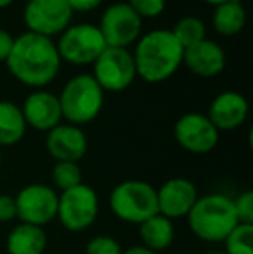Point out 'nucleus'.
<instances>
[{"mask_svg":"<svg viewBox=\"0 0 253 254\" xmlns=\"http://www.w3.org/2000/svg\"><path fill=\"white\" fill-rule=\"evenodd\" d=\"M56 47L61 61L71 64H92L108 45L97 24L80 23L70 24L59 35Z\"/></svg>","mask_w":253,"mask_h":254,"instance_id":"423d86ee","label":"nucleus"},{"mask_svg":"<svg viewBox=\"0 0 253 254\" xmlns=\"http://www.w3.org/2000/svg\"><path fill=\"white\" fill-rule=\"evenodd\" d=\"M108 47L127 49L135 44L142 33V19L127 2H116L102 12L97 24Z\"/></svg>","mask_w":253,"mask_h":254,"instance_id":"9b49d317","label":"nucleus"},{"mask_svg":"<svg viewBox=\"0 0 253 254\" xmlns=\"http://www.w3.org/2000/svg\"><path fill=\"white\" fill-rule=\"evenodd\" d=\"M173 33V37L177 38L182 49H187L191 45L201 42L203 38H206V26L199 17L196 16H184L175 23V26L170 30Z\"/></svg>","mask_w":253,"mask_h":254,"instance_id":"4be33fe9","label":"nucleus"},{"mask_svg":"<svg viewBox=\"0 0 253 254\" xmlns=\"http://www.w3.org/2000/svg\"><path fill=\"white\" fill-rule=\"evenodd\" d=\"M182 63L191 73L203 78L217 76L226 67V52L217 42L203 38L201 42L184 49Z\"/></svg>","mask_w":253,"mask_h":254,"instance_id":"f3484780","label":"nucleus"},{"mask_svg":"<svg viewBox=\"0 0 253 254\" xmlns=\"http://www.w3.org/2000/svg\"><path fill=\"white\" fill-rule=\"evenodd\" d=\"M205 254H226V253H220V251H212V253H205Z\"/></svg>","mask_w":253,"mask_h":254,"instance_id":"72a5a7b5","label":"nucleus"},{"mask_svg":"<svg viewBox=\"0 0 253 254\" xmlns=\"http://www.w3.org/2000/svg\"><path fill=\"white\" fill-rule=\"evenodd\" d=\"M14 44V37L7 30L0 28V63H5Z\"/></svg>","mask_w":253,"mask_h":254,"instance_id":"c85d7f7f","label":"nucleus"},{"mask_svg":"<svg viewBox=\"0 0 253 254\" xmlns=\"http://www.w3.org/2000/svg\"><path fill=\"white\" fill-rule=\"evenodd\" d=\"M137 76L148 83H162L182 66L184 49L170 30H153L141 35L132 52Z\"/></svg>","mask_w":253,"mask_h":254,"instance_id":"f03ea898","label":"nucleus"},{"mask_svg":"<svg viewBox=\"0 0 253 254\" xmlns=\"http://www.w3.org/2000/svg\"><path fill=\"white\" fill-rule=\"evenodd\" d=\"M0 166H2V152H0Z\"/></svg>","mask_w":253,"mask_h":254,"instance_id":"f704fd0d","label":"nucleus"},{"mask_svg":"<svg viewBox=\"0 0 253 254\" xmlns=\"http://www.w3.org/2000/svg\"><path fill=\"white\" fill-rule=\"evenodd\" d=\"M203 2H206V3H210V5H219V3H224V2H227V0H203Z\"/></svg>","mask_w":253,"mask_h":254,"instance_id":"2f4dec72","label":"nucleus"},{"mask_svg":"<svg viewBox=\"0 0 253 254\" xmlns=\"http://www.w3.org/2000/svg\"><path fill=\"white\" fill-rule=\"evenodd\" d=\"M234 202V211H236L238 223L245 225H253V192L245 190L238 195L236 199H233Z\"/></svg>","mask_w":253,"mask_h":254,"instance_id":"bb28decb","label":"nucleus"},{"mask_svg":"<svg viewBox=\"0 0 253 254\" xmlns=\"http://www.w3.org/2000/svg\"><path fill=\"white\" fill-rule=\"evenodd\" d=\"M45 147L49 154L59 161L68 163H78L87 152V135L80 127L70 123H59L56 128L47 131Z\"/></svg>","mask_w":253,"mask_h":254,"instance_id":"2eb2a0df","label":"nucleus"},{"mask_svg":"<svg viewBox=\"0 0 253 254\" xmlns=\"http://www.w3.org/2000/svg\"><path fill=\"white\" fill-rule=\"evenodd\" d=\"M12 2L14 0H0V9H5V7H9Z\"/></svg>","mask_w":253,"mask_h":254,"instance_id":"473e14b6","label":"nucleus"},{"mask_svg":"<svg viewBox=\"0 0 253 254\" xmlns=\"http://www.w3.org/2000/svg\"><path fill=\"white\" fill-rule=\"evenodd\" d=\"M122 254H156V253L148 248H144V246H134V248L127 249V251H123Z\"/></svg>","mask_w":253,"mask_h":254,"instance_id":"7c9ffc66","label":"nucleus"},{"mask_svg":"<svg viewBox=\"0 0 253 254\" xmlns=\"http://www.w3.org/2000/svg\"><path fill=\"white\" fill-rule=\"evenodd\" d=\"M139 235H141L144 248L158 253L170 248L175 237V228H173L172 220L158 213L139 225Z\"/></svg>","mask_w":253,"mask_h":254,"instance_id":"6ab92c4d","label":"nucleus"},{"mask_svg":"<svg viewBox=\"0 0 253 254\" xmlns=\"http://www.w3.org/2000/svg\"><path fill=\"white\" fill-rule=\"evenodd\" d=\"M177 144L187 152L206 154L219 144V130L213 127L206 114L187 113L177 120L173 127Z\"/></svg>","mask_w":253,"mask_h":254,"instance_id":"f8f14e48","label":"nucleus"},{"mask_svg":"<svg viewBox=\"0 0 253 254\" xmlns=\"http://www.w3.org/2000/svg\"><path fill=\"white\" fill-rule=\"evenodd\" d=\"M23 19L28 31L52 38L70 26L73 10L66 0H28Z\"/></svg>","mask_w":253,"mask_h":254,"instance_id":"1a4fd4ad","label":"nucleus"},{"mask_svg":"<svg viewBox=\"0 0 253 254\" xmlns=\"http://www.w3.org/2000/svg\"><path fill=\"white\" fill-rule=\"evenodd\" d=\"M186 218L192 234L205 242H224L238 225L233 199L224 194L198 197Z\"/></svg>","mask_w":253,"mask_h":254,"instance_id":"7ed1b4c3","label":"nucleus"},{"mask_svg":"<svg viewBox=\"0 0 253 254\" xmlns=\"http://www.w3.org/2000/svg\"><path fill=\"white\" fill-rule=\"evenodd\" d=\"M212 24L217 33L224 37H233L240 33L247 24V10L241 0H227L215 5V10L212 14Z\"/></svg>","mask_w":253,"mask_h":254,"instance_id":"aec40b11","label":"nucleus"},{"mask_svg":"<svg viewBox=\"0 0 253 254\" xmlns=\"http://www.w3.org/2000/svg\"><path fill=\"white\" fill-rule=\"evenodd\" d=\"M248 101L243 94L234 90L220 92L208 107V120L217 130L231 131L240 128L248 118Z\"/></svg>","mask_w":253,"mask_h":254,"instance_id":"dca6fc26","label":"nucleus"},{"mask_svg":"<svg viewBox=\"0 0 253 254\" xmlns=\"http://www.w3.org/2000/svg\"><path fill=\"white\" fill-rule=\"evenodd\" d=\"M122 246L111 235H97L90 239L85 248V254H122Z\"/></svg>","mask_w":253,"mask_h":254,"instance_id":"a878e982","label":"nucleus"},{"mask_svg":"<svg viewBox=\"0 0 253 254\" xmlns=\"http://www.w3.org/2000/svg\"><path fill=\"white\" fill-rule=\"evenodd\" d=\"M127 3L141 19L158 17L167 7V0H127Z\"/></svg>","mask_w":253,"mask_h":254,"instance_id":"393cba45","label":"nucleus"},{"mask_svg":"<svg viewBox=\"0 0 253 254\" xmlns=\"http://www.w3.org/2000/svg\"><path fill=\"white\" fill-rule=\"evenodd\" d=\"M14 201H16V218H19L21 223L44 227L58 216L59 195L49 185H26L17 192Z\"/></svg>","mask_w":253,"mask_h":254,"instance_id":"9d476101","label":"nucleus"},{"mask_svg":"<svg viewBox=\"0 0 253 254\" xmlns=\"http://www.w3.org/2000/svg\"><path fill=\"white\" fill-rule=\"evenodd\" d=\"M94 80L104 92H122L134 83L137 71L128 49L106 47L94 61Z\"/></svg>","mask_w":253,"mask_h":254,"instance_id":"6e6552de","label":"nucleus"},{"mask_svg":"<svg viewBox=\"0 0 253 254\" xmlns=\"http://www.w3.org/2000/svg\"><path fill=\"white\" fill-rule=\"evenodd\" d=\"M109 207L122 221L141 225L148 218L158 214L156 189L142 180L122 182L109 194Z\"/></svg>","mask_w":253,"mask_h":254,"instance_id":"39448f33","label":"nucleus"},{"mask_svg":"<svg viewBox=\"0 0 253 254\" xmlns=\"http://www.w3.org/2000/svg\"><path fill=\"white\" fill-rule=\"evenodd\" d=\"M99 214L97 194L87 184H80L77 187L61 192L58 202V218L61 225L70 232L87 230Z\"/></svg>","mask_w":253,"mask_h":254,"instance_id":"0eeeda50","label":"nucleus"},{"mask_svg":"<svg viewBox=\"0 0 253 254\" xmlns=\"http://www.w3.org/2000/svg\"><path fill=\"white\" fill-rule=\"evenodd\" d=\"M16 218V201L12 195L0 194V223H7Z\"/></svg>","mask_w":253,"mask_h":254,"instance_id":"cd10ccee","label":"nucleus"},{"mask_svg":"<svg viewBox=\"0 0 253 254\" xmlns=\"http://www.w3.org/2000/svg\"><path fill=\"white\" fill-rule=\"evenodd\" d=\"M56 42L49 37L24 31L14 38L12 49L5 64L10 74L28 87L42 88L52 83L61 69Z\"/></svg>","mask_w":253,"mask_h":254,"instance_id":"f257e3e1","label":"nucleus"},{"mask_svg":"<svg viewBox=\"0 0 253 254\" xmlns=\"http://www.w3.org/2000/svg\"><path fill=\"white\" fill-rule=\"evenodd\" d=\"M58 99L63 120L75 127H82L99 116L104 106V90L92 74L82 73L66 81Z\"/></svg>","mask_w":253,"mask_h":254,"instance_id":"20e7f679","label":"nucleus"},{"mask_svg":"<svg viewBox=\"0 0 253 254\" xmlns=\"http://www.w3.org/2000/svg\"><path fill=\"white\" fill-rule=\"evenodd\" d=\"M158 197V213L169 220L187 216L191 207L198 201V190L187 178H170L156 190Z\"/></svg>","mask_w":253,"mask_h":254,"instance_id":"ddd939ff","label":"nucleus"},{"mask_svg":"<svg viewBox=\"0 0 253 254\" xmlns=\"http://www.w3.org/2000/svg\"><path fill=\"white\" fill-rule=\"evenodd\" d=\"M5 246L9 254H44L47 235L42 227L19 223L9 232Z\"/></svg>","mask_w":253,"mask_h":254,"instance_id":"a211bd4d","label":"nucleus"},{"mask_svg":"<svg viewBox=\"0 0 253 254\" xmlns=\"http://www.w3.org/2000/svg\"><path fill=\"white\" fill-rule=\"evenodd\" d=\"M120 2H127V0H120Z\"/></svg>","mask_w":253,"mask_h":254,"instance_id":"c9c22d12","label":"nucleus"},{"mask_svg":"<svg viewBox=\"0 0 253 254\" xmlns=\"http://www.w3.org/2000/svg\"><path fill=\"white\" fill-rule=\"evenodd\" d=\"M26 133V121L17 104L0 101V147H10L21 142Z\"/></svg>","mask_w":253,"mask_h":254,"instance_id":"412c9836","label":"nucleus"},{"mask_svg":"<svg viewBox=\"0 0 253 254\" xmlns=\"http://www.w3.org/2000/svg\"><path fill=\"white\" fill-rule=\"evenodd\" d=\"M26 127H31L38 131H51L63 120L61 106L56 94L47 90L31 92L21 107Z\"/></svg>","mask_w":253,"mask_h":254,"instance_id":"4468645a","label":"nucleus"},{"mask_svg":"<svg viewBox=\"0 0 253 254\" xmlns=\"http://www.w3.org/2000/svg\"><path fill=\"white\" fill-rule=\"evenodd\" d=\"M52 184L61 192H66L70 189L82 184V170L78 163H68L59 161L52 168Z\"/></svg>","mask_w":253,"mask_h":254,"instance_id":"b1692460","label":"nucleus"},{"mask_svg":"<svg viewBox=\"0 0 253 254\" xmlns=\"http://www.w3.org/2000/svg\"><path fill=\"white\" fill-rule=\"evenodd\" d=\"M226 254H253V225L238 223L224 239Z\"/></svg>","mask_w":253,"mask_h":254,"instance_id":"5701e85b","label":"nucleus"},{"mask_svg":"<svg viewBox=\"0 0 253 254\" xmlns=\"http://www.w3.org/2000/svg\"><path fill=\"white\" fill-rule=\"evenodd\" d=\"M70 3L71 10H78V12H88V10L97 9L102 3V0H66Z\"/></svg>","mask_w":253,"mask_h":254,"instance_id":"c756f323","label":"nucleus"}]
</instances>
